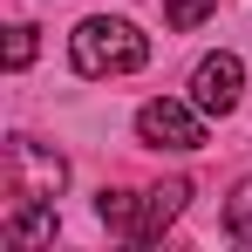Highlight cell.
Returning <instances> with one entry per match:
<instances>
[{"label": "cell", "instance_id": "cell-5", "mask_svg": "<svg viewBox=\"0 0 252 252\" xmlns=\"http://www.w3.org/2000/svg\"><path fill=\"white\" fill-rule=\"evenodd\" d=\"M239 82H246V62L239 55H205L198 75H191V102L205 116H232L239 109Z\"/></svg>", "mask_w": 252, "mask_h": 252}, {"label": "cell", "instance_id": "cell-8", "mask_svg": "<svg viewBox=\"0 0 252 252\" xmlns=\"http://www.w3.org/2000/svg\"><path fill=\"white\" fill-rule=\"evenodd\" d=\"M211 7H218V0H164V21H170V28H177V34H191V28L205 21Z\"/></svg>", "mask_w": 252, "mask_h": 252}, {"label": "cell", "instance_id": "cell-2", "mask_svg": "<svg viewBox=\"0 0 252 252\" xmlns=\"http://www.w3.org/2000/svg\"><path fill=\"white\" fill-rule=\"evenodd\" d=\"M184 198H191L184 177H170L157 191H102V198H95V218H102L116 239H129V246H150V239H164V225L184 211Z\"/></svg>", "mask_w": 252, "mask_h": 252}, {"label": "cell", "instance_id": "cell-4", "mask_svg": "<svg viewBox=\"0 0 252 252\" xmlns=\"http://www.w3.org/2000/svg\"><path fill=\"white\" fill-rule=\"evenodd\" d=\"M136 136H143L150 150H198V143H205V109L157 95V102L136 109Z\"/></svg>", "mask_w": 252, "mask_h": 252}, {"label": "cell", "instance_id": "cell-3", "mask_svg": "<svg viewBox=\"0 0 252 252\" xmlns=\"http://www.w3.org/2000/svg\"><path fill=\"white\" fill-rule=\"evenodd\" d=\"M0 177H7V198L14 205H55L62 184H68V157L48 150V143H34V136H7Z\"/></svg>", "mask_w": 252, "mask_h": 252}, {"label": "cell", "instance_id": "cell-7", "mask_svg": "<svg viewBox=\"0 0 252 252\" xmlns=\"http://www.w3.org/2000/svg\"><path fill=\"white\" fill-rule=\"evenodd\" d=\"M225 239H239V246H252V177L232 191V205H225Z\"/></svg>", "mask_w": 252, "mask_h": 252}, {"label": "cell", "instance_id": "cell-6", "mask_svg": "<svg viewBox=\"0 0 252 252\" xmlns=\"http://www.w3.org/2000/svg\"><path fill=\"white\" fill-rule=\"evenodd\" d=\"M7 239H14V246H41V239H55V205H21L14 218H7Z\"/></svg>", "mask_w": 252, "mask_h": 252}, {"label": "cell", "instance_id": "cell-9", "mask_svg": "<svg viewBox=\"0 0 252 252\" xmlns=\"http://www.w3.org/2000/svg\"><path fill=\"white\" fill-rule=\"evenodd\" d=\"M28 62H34V28H28V21H21V28H7V68H14V75H21V68H28Z\"/></svg>", "mask_w": 252, "mask_h": 252}, {"label": "cell", "instance_id": "cell-1", "mask_svg": "<svg viewBox=\"0 0 252 252\" xmlns=\"http://www.w3.org/2000/svg\"><path fill=\"white\" fill-rule=\"evenodd\" d=\"M68 55H75V75L102 82V75H136L150 62V34L136 21H116V14H89L82 28L68 34Z\"/></svg>", "mask_w": 252, "mask_h": 252}]
</instances>
